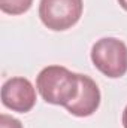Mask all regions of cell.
I'll return each instance as SVG.
<instances>
[{
	"label": "cell",
	"mask_w": 127,
	"mask_h": 128,
	"mask_svg": "<svg viewBox=\"0 0 127 128\" xmlns=\"http://www.w3.org/2000/svg\"><path fill=\"white\" fill-rule=\"evenodd\" d=\"M36 88L46 103L66 107L78 97L79 73L63 66L43 67L36 78Z\"/></svg>",
	"instance_id": "6da1fadb"
},
{
	"label": "cell",
	"mask_w": 127,
	"mask_h": 128,
	"mask_svg": "<svg viewBox=\"0 0 127 128\" xmlns=\"http://www.w3.org/2000/svg\"><path fill=\"white\" fill-rule=\"evenodd\" d=\"M91 61L105 76L121 78L127 73V45L117 37H103L91 48Z\"/></svg>",
	"instance_id": "7a4b0ae2"
},
{
	"label": "cell",
	"mask_w": 127,
	"mask_h": 128,
	"mask_svg": "<svg viewBox=\"0 0 127 128\" xmlns=\"http://www.w3.org/2000/svg\"><path fill=\"white\" fill-rule=\"evenodd\" d=\"M118 3H120V6H121L124 10H127V0H118Z\"/></svg>",
	"instance_id": "9c48e42d"
},
{
	"label": "cell",
	"mask_w": 127,
	"mask_h": 128,
	"mask_svg": "<svg viewBox=\"0 0 127 128\" xmlns=\"http://www.w3.org/2000/svg\"><path fill=\"white\" fill-rule=\"evenodd\" d=\"M82 0H40L39 3V18L52 32L72 28L82 16Z\"/></svg>",
	"instance_id": "3957f363"
},
{
	"label": "cell",
	"mask_w": 127,
	"mask_h": 128,
	"mask_svg": "<svg viewBox=\"0 0 127 128\" xmlns=\"http://www.w3.org/2000/svg\"><path fill=\"white\" fill-rule=\"evenodd\" d=\"M100 106V90L94 80L87 74H79L78 97L66 106V110L78 118L91 116Z\"/></svg>",
	"instance_id": "5b68a950"
},
{
	"label": "cell",
	"mask_w": 127,
	"mask_h": 128,
	"mask_svg": "<svg viewBox=\"0 0 127 128\" xmlns=\"http://www.w3.org/2000/svg\"><path fill=\"white\" fill-rule=\"evenodd\" d=\"M2 103L12 112L27 113L36 104V90L26 78H11L2 86Z\"/></svg>",
	"instance_id": "277c9868"
},
{
	"label": "cell",
	"mask_w": 127,
	"mask_h": 128,
	"mask_svg": "<svg viewBox=\"0 0 127 128\" xmlns=\"http://www.w3.org/2000/svg\"><path fill=\"white\" fill-rule=\"evenodd\" d=\"M0 128H23V124L17 118L2 113L0 115Z\"/></svg>",
	"instance_id": "52a82bcc"
},
{
	"label": "cell",
	"mask_w": 127,
	"mask_h": 128,
	"mask_svg": "<svg viewBox=\"0 0 127 128\" xmlns=\"http://www.w3.org/2000/svg\"><path fill=\"white\" fill-rule=\"evenodd\" d=\"M123 127L127 128V106L124 109V112H123Z\"/></svg>",
	"instance_id": "ba28073f"
},
{
	"label": "cell",
	"mask_w": 127,
	"mask_h": 128,
	"mask_svg": "<svg viewBox=\"0 0 127 128\" xmlns=\"http://www.w3.org/2000/svg\"><path fill=\"white\" fill-rule=\"evenodd\" d=\"M33 4V0H0V9L9 15H21L27 12Z\"/></svg>",
	"instance_id": "8992f818"
}]
</instances>
